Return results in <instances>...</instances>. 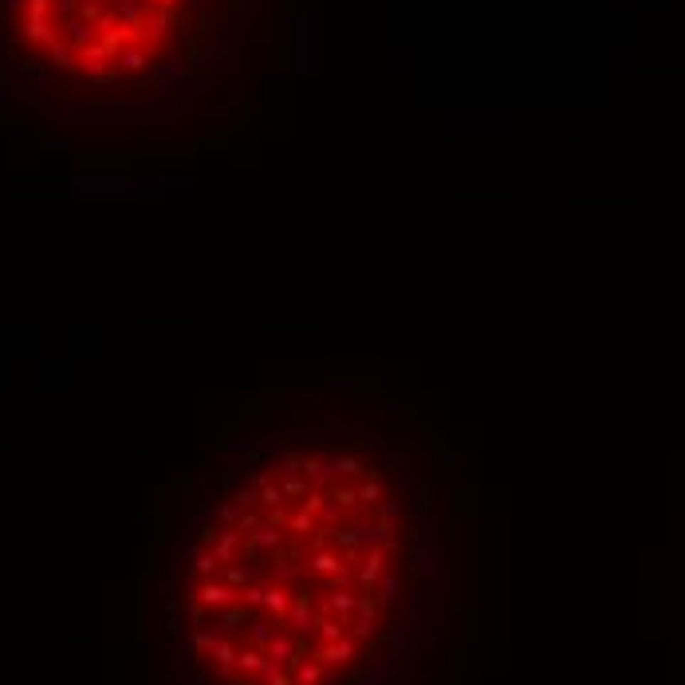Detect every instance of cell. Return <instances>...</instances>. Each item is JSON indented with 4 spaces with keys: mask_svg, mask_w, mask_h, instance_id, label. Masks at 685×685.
Listing matches in <instances>:
<instances>
[{
    "mask_svg": "<svg viewBox=\"0 0 685 685\" xmlns=\"http://www.w3.org/2000/svg\"><path fill=\"white\" fill-rule=\"evenodd\" d=\"M410 512L355 449H292L217 500L181 563L197 685H359L394 626Z\"/></svg>",
    "mask_w": 685,
    "mask_h": 685,
    "instance_id": "1",
    "label": "cell"
}]
</instances>
